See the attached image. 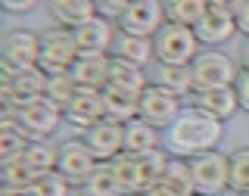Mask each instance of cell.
<instances>
[{"mask_svg": "<svg viewBox=\"0 0 249 196\" xmlns=\"http://www.w3.org/2000/svg\"><path fill=\"white\" fill-rule=\"evenodd\" d=\"M78 44H75V35L72 28H47L41 31V59L37 66L44 69L47 75H62V72H72V66L78 62Z\"/></svg>", "mask_w": 249, "mask_h": 196, "instance_id": "obj_5", "label": "cell"}, {"mask_svg": "<svg viewBox=\"0 0 249 196\" xmlns=\"http://www.w3.org/2000/svg\"><path fill=\"white\" fill-rule=\"evenodd\" d=\"M3 81H6V78H3ZM47 81H50V75H47L41 66L22 69V72L13 78V90H16V97H19V106L25 103V100L44 97V93H47Z\"/></svg>", "mask_w": 249, "mask_h": 196, "instance_id": "obj_24", "label": "cell"}, {"mask_svg": "<svg viewBox=\"0 0 249 196\" xmlns=\"http://www.w3.org/2000/svg\"><path fill=\"white\" fill-rule=\"evenodd\" d=\"M106 119V106H103V90H93V88H78L75 97L69 100L66 106V122L81 128V134L88 128H93L97 122Z\"/></svg>", "mask_w": 249, "mask_h": 196, "instance_id": "obj_12", "label": "cell"}, {"mask_svg": "<svg viewBox=\"0 0 249 196\" xmlns=\"http://www.w3.org/2000/svg\"><path fill=\"white\" fill-rule=\"evenodd\" d=\"M162 184H168L171 190L181 193V196H196V181H193L190 159L171 156V159H168V168H165V175H162Z\"/></svg>", "mask_w": 249, "mask_h": 196, "instance_id": "obj_26", "label": "cell"}, {"mask_svg": "<svg viewBox=\"0 0 249 196\" xmlns=\"http://www.w3.org/2000/svg\"><path fill=\"white\" fill-rule=\"evenodd\" d=\"M243 196H249V193H243Z\"/></svg>", "mask_w": 249, "mask_h": 196, "instance_id": "obj_42", "label": "cell"}, {"mask_svg": "<svg viewBox=\"0 0 249 196\" xmlns=\"http://www.w3.org/2000/svg\"><path fill=\"white\" fill-rule=\"evenodd\" d=\"M193 181H196V193L202 196H221L228 190L231 181V156L221 150H209L190 159Z\"/></svg>", "mask_w": 249, "mask_h": 196, "instance_id": "obj_8", "label": "cell"}, {"mask_svg": "<svg viewBox=\"0 0 249 196\" xmlns=\"http://www.w3.org/2000/svg\"><path fill=\"white\" fill-rule=\"evenodd\" d=\"M112 56H119L124 62H134V66L146 69L150 62H156V47H153V37H137V35H122L115 37V47H112Z\"/></svg>", "mask_w": 249, "mask_h": 196, "instance_id": "obj_20", "label": "cell"}, {"mask_svg": "<svg viewBox=\"0 0 249 196\" xmlns=\"http://www.w3.org/2000/svg\"><path fill=\"white\" fill-rule=\"evenodd\" d=\"M37 59H41V35L28 28H13L3 35V41H0V75L6 81H13L22 69L37 66Z\"/></svg>", "mask_w": 249, "mask_h": 196, "instance_id": "obj_4", "label": "cell"}, {"mask_svg": "<svg viewBox=\"0 0 249 196\" xmlns=\"http://www.w3.org/2000/svg\"><path fill=\"white\" fill-rule=\"evenodd\" d=\"M100 165H103V162L90 153V146L84 143V137H69V140L59 143V165H56V171L72 187H78V190L88 184V178Z\"/></svg>", "mask_w": 249, "mask_h": 196, "instance_id": "obj_9", "label": "cell"}, {"mask_svg": "<svg viewBox=\"0 0 249 196\" xmlns=\"http://www.w3.org/2000/svg\"><path fill=\"white\" fill-rule=\"evenodd\" d=\"M237 62H240V69H246V72H249V37H243V44H240Z\"/></svg>", "mask_w": 249, "mask_h": 196, "instance_id": "obj_40", "label": "cell"}, {"mask_svg": "<svg viewBox=\"0 0 249 196\" xmlns=\"http://www.w3.org/2000/svg\"><path fill=\"white\" fill-rule=\"evenodd\" d=\"M31 137L22 131V125L16 119H0V162L6 159H16L28 150Z\"/></svg>", "mask_w": 249, "mask_h": 196, "instance_id": "obj_25", "label": "cell"}, {"mask_svg": "<svg viewBox=\"0 0 249 196\" xmlns=\"http://www.w3.org/2000/svg\"><path fill=\"white\" fill-rule=\"evenodd\" d=\"M190 106L215 115L218 122H231L240 112V97H237V88H212V90H196L190 97Z\"/></svg>", "mask_w": 249, "mask_h": 196, "instance_id": "obj_15", "label": "cell"}, {"mask_svg": "<svg viewBox=\"0 0 249 196\" xmlns=\"http://www.w3.org/2000/svg\"><path fill=\"white\" fill-rule=\"evenodd\" d=\"M181 109H184V100L156 81L140 93V119L150 122L159 131H168L175 125V119L181 115Z\"/></svg>", "mask_w": 249, "mask_h": 196, "instance_id": "obj_10", "label": "cell"}, {"mask_svg": "<svg viewBox=\"0 0 249 196\" xmlns=\"http://www.w3.org/2000/svg\"><path fill=\"white\" fill-rule=\"evenodd\" d=\"M75 44L81 56H112L115 37H119V25L106 16H93L90 22L78 25L75 31Z\"/></svg>", "mask_w": 249, "mask_h": 196, "instance_id": "obj_11", "label": "cell"}, {"mask_svg": "<svg viewBox=\"0 0 249 196\" xmlns=\"http://www.w3.org/2000/svg\"><path fill=\"white\" fill-rule=\"evenodd\" d=\"M109 168H112V175H115V181H119L124 196H143L150 190V181H146L143 165H140V156L119 153L112 162H109Z\"/></svg>", "mask_w": 249, "mask_h": 196, "instance_id": "obj_16", "label": "cell"}, {"mask_svg": "<svg viewBox=\"0 0 249 196\" xmlns=\"http://www.w3.org/2000/svg\"><path fill=\"white\" fill-rule=\"evenodd\" d=\"M81 137L100 162H112L119 153H124V125H119V122L103 119V122L93 125V128H88Z\"/></svg>", "mask_w": 249, "mask_h": 196, "instance_id": "obj_13", "label": "cell"}, {"mask_svg": "<svg viewBox=\"0 0 249 196\" xmlns=\"http://www.w3.org/2000/svg\"><path fill=\"white\" fill-rule=\"evenodd\" d=\"M196 196H202V193H196Z\"/></svg>", "mask_w": 249, "mask_h": 196, "instance_id": "obj_43", "label": "cell"}, {"mask_svg": "<svg viewBox=\"0 0 249 196\" xmlns=\"http://www.w3.org/2000/svg\"><path fill=\"white\" fill-rule=\"evenodd\" d=\"M109 59L112 56H78V62L72 66V78L78 81V88L106 90V84H109Z\"/></svg>", "mask_w": 249, "mask_h": 196, "instance_id": "obj_22", "label": "cell"}, {"mask_svg": "<svg viewBox=\"0 0 249 196\" xmlns=\"http://www.w3.org/2000/svg\"><path fill=\"white\" fill-rule=\"evenodd\" d=\"M156 84L168 88L171 93H178L181 100H190L193 93H196L193 69L190 66H159V69H156Z\"/></svg>", "mask_w": 249, "mask_h": 196, "instance_id": "obj_23", "label": "cell"}, {"mask_svg": "<svg viewBox=\"0 0 249 196\" xmlns=\"http://www.w3.org/2000/svg\"><path fill=\"white\" fill-rule=\"evenodd\" d=\"M143 196H181V193H175L168 184H162V181H159V184H153V187H150V190H146Z\"/></svg>", "mask_w": 249, "mask_h": 196, "instance_id": "obj_39", "label": "cell"}, {"mask_svg": "<svg viewBox=\"0 0 249 196\" xmlns=\"http://www.w3.org/2000/svg\"><path fill=\"white\" fill-rule=\"evenodd\" d=\"M162 3H165L168 22L187 25V28H193L202 16L209 13V0H162Z\"/></svg>", "mask_w": 249, "mask_h": 196, "instance_id": "obj_27", "label": "cell"}, {"mask_svg": "<svg viewBox=\"0 0 249 196\" xmlns=\"http://www.w3.org/2000/svg\"><path fill=\"white\" fill-rule=\"evenodd\" d=\"M231 196H237V193H231Z\"/></svg>", "mask_w": 249, "mask_h": 196, "instance_id": "obj_41", "label": "cell"}, {"mask_svg": "<svg viewBox=\"0 0 249 196\" xmlns=\"http://www.w3.org/2000/svg\"><path fill=\"white\" fill-rule=\"evenodd\" d=\"M162 146V131L153 128L150 122L143 119H134L124 125V153L131 156H146L153 150H159Z\"/></svg>", "mask_w": 249, "mask_h": 196, "instance_id": "obj_19", "label": "cell"}, {"mask_svg": "<svg viewBox=\"0 0 249 196\" xmlns=\"http://www.w3.org/2000/svg\"><path fill=\"white\" fill-rule=\"evenodd\" d=\"M78 90V81L72 78V72H62V75H50V81H47V97L53 100L56 106H62V112H66L69 100L75 97Z\"/></svg>", "mask_w": 249, "mask_h": 196, "instance_id": "obj_33", "label": "cell"}, {"mask_svg": "<svg viewBox=\"0 0 249 196\" xmlns=\"http://www.w3.org/2000/svg\"><path fill=\"white\" fill-rule=\"evenodd\" d=\"M28 196H72V184L59 175V171H50V175H37L35 184L28 187Z\"/></svg>", "mask_w": 249, "mask_h": 196, "instance_id": "obj_32", "label": "cell"}, {"mask_svg": "<svg viewBox=\"0 0 249 196\" xmlns=\"http://www.w3.org/2000/svg\"><path fill=\"white\" fill-rule=\"evenodd\" d=\"M193 31H196L202 47H221V44H228L231 37L240 35L237 19L228 16V13H221V10H212V6H209V13L193 25Z\"/></svg>", "mask_w": 249, "mask_h": 196, "instance_id": "obj_14", "label": "cell"}, {"mask_svg": "<svg viewBox=\"0 0 249 196\" xmlns=\"http://www.w3.org/2000/svg\"><path fill=\"white\" fill-rule=\"evenodd\" d=\"M37 3H41V0H0V6H3L6 13H31Z\"/></svg>", "mask_w": 249, "mask_h": 196, "instance_id": "obj_36", "label": "cell"}, {"mask_svg": "<svg viewBox=\"0 0 249 196\" xmlns=\"http://www.w3.org/2000/svg\"><path fill=\"white\" fill-rule=\"evenodd\" d=\"M237 28H240L243 37H249V0H243V6H240V13H237Z\"/></svg>", "mask_w": 249, "mask_h": 196, "instance_id": "obj_38", "label": "cell"}, {"mask_svg": "<svg viewBox=\"0 0 249 196\" xmlns=\"http://www.w3.org/2000/svg\"><path fill=\"white\" fill-rule=\"evenodd\" d=\"M16 122L22 125V131L31 137V140H47L56 134V128L66 122V112L62 106H56L50 97H35V100H25L16 112Z\"/></svg>", "mask_w": 249, "mask_h": 196, "instance_id": "obj_6", "label": "cell"}, {"mask_svg": "<svg viewBox=\"0 0 249 196\" xmlns=\"http://www.w3.org/2000/svg\"><path fill=\"white\" fill-rule=\"evenodd\" d=\"M47 10H50V19L62 28H78L84 22H90L97 13V3L93 0H47Z\"/></svg>", "mask_w": 249, "mask_h": 196, "instance_id": "obj_17", "label": "cell"}, {"mask_svg": "<svg viewBox=\"0 0 249 196\" xmlns=\"http://www.w3.org/2000/svg\"><path fill=\"white\" fill-rule=\"evenodd\" d=\"M168 22L165 3L162 0H131L124 13L115 19L122 35H137V37H156L159 28Z\"/></svg>", "mask_w": 249, "mask_h": 196, "instance_id": "obj_7", "label": "cell"}, {"mask_svg": "<svg viewBox=\"0 0 249 196\" xmlns=\"http://www.w3.org/2000/svg\"><path fill=\"white\" fill-rule=\"evenodd\" d=\"M81 196H124L119 181H115V175H112V168H109V162H103L88 178V184L81 187Z\"/></svg>", "mask_w": 249, "mask_h": 196, "instance_id": "obj_29", "label": "cell"}, {"mask_svg": "<svg viewBox=\"0 0 249 196\" xmlns=\"http://www.w3.org/2000/svg\"><path fill=\"white\" fill-rule=\"evenodd\" d=\"M153 47L159 66H190L202 50L196 31L187 25H175V22H165L159 28V35L153 37Z\"/></svg>", "mask_w": 249, "mask_h": 196, "instance_id": "obj_2", "label": "cell"}, {"mask_svg": "<svg viewBox=\"0 0 249 196\" xmlns=\"http://www.w3.org/2000/svg\"><path fill=\"white\" fill-rule=\"evenodd\" d=\"M93 3H97V13L100 16H106V19H119V16L124 13V6L131 3V0H93Z\"/></svg>", "mask_w": 249, "mask_h": 196, "instance_id": "obj_34", "label": "cell"}, {"mask_svg": "<svg viewBox=\"0 0 249 196\" xmlns=\"http://www.w3.org/2000/svg\"><path fill=\"white\" fill-rule=\"evenodd\" d=\"M231 156V181H228V190L243 196L249 193V146H240V150L228 153Z\"/></svg>", "mask_w": 249, "mask_h": 196, "instance_id": "obj_31", "label": "cell"}, {"mask_svg": "<svg viewBox=\"0 0 249 196\" xmlns=\"http://www.w3.org/2000/svg\"><path fill=\"white\" fill-rule=\"evenodd\" d=\"M237 97H240V112H249V72L240 69V78H237Z\"/></svg>", "mask_w": 249, "mask_h": 196, "instance_id": "obj_35", "label": "cell"}, {"mask_svg": "<svg viewBox=\"0 0 249 196\" xmlns=\"http://www.w3.org/2000/svg\"><path fill=\"white\" fill-rule=\"evenodd\" d=\"M0 178H3V187H31L35 184V168L25 162V156H16V159L0 162Z\"/></svg>", "mask_w": 249, "mask_h": 196, "instance_id": "obj_30", "label": "cell"}, {"mask_svg": "<svg viewBox=\"0 0 249 196\" xmlns=\"http://www.w3.org/2000/svg\"><path fill=\"white\" fill-rule=\"evenodd\" d=\"M193 69V84L196 90H212V88H233L240 78V62L228 56L218 47H202L199 56L190 62Z\"/></svg>", "mask_w": 249, "mask_h": 196, "instance_id": "obj_3", "label": "cell"}, {"mask_svg": "<svg viewBox=\"0 0 249 196\" xmlns=\"http://www.w3.org/2000/svg\"><path fill=\"white\" fill-rule=\"evenodd\" d=\"M103 106H106V119H109V122L128 125V122L140 119V93H128V90L106 88V90H103Z\"/></svg>", "mask_w": 249, "mask_h": 196, "instance_id": "obj_21", "label": "cell"}, {"mask_svg": "<svg viewBox=\"0 0 249 196\" xmlns=\"http://www.w3.org/2000/svg\"><path fill=\"white\" fill-rule=\"evenodd\" d=\"M224 140V122H218L215 115L202 112L196 106H184L175 125L165 131V150L181 159H193L199 153L218 150V143Z\"/></svg>", "mask_w": 249, "mask_h": 196, "instance_id": "obj_1", "label": "cell"}, {"mask_svg": "<svg viewBox=\"0 0 249 196\" xmlns=\"http://www.w3.org/2000/svg\"><path fill=\"white\" fill-rule=\"evenodd\" d=\"M22 156H25V162L35 168V175H50V171H56V165H59V146L47 143V140H31L28 150Z\"/></svg>", "mask_w": 249, "mask_h": 196, "instance_id": "obj_28", "label": "cell"}, {"mask_svg": "<svg viewBox=\"0 0 249 196\" xmlns=\"http://www.w3.org/2000/svg\"><path fill=\"white\" fill-rule=\"evenodd\" d=\"M150 84L153 81L146 78V72L140 66H134V62H124L119 56L109 59V84H106V88L128 90V93H143Z\"/></svg>", "mask_w": 249, "mask_h": 196, "instance_id": "obj_18", "label": "cell"}, {"mask_svg": "<svg viewBox=\"0 0 249 196\" xmlns=\"http://www.w3.org/2000/svg\"><path fill=\"white\" fill-rule=\"evenodd\" d=\"M209 6H212V10H221V13H228V16H233V19H237L243 0H209Z\"/></svg>", "mask_w": 249, "mask_h": 196, "instance_id": "obj_37", "label": "cell"}]
</instances>
